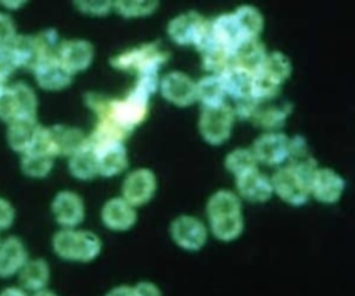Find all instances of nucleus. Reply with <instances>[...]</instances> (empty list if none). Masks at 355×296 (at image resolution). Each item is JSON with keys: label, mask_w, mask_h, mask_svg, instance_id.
<instances>
[{"label": "nucleus", "mask_w": 355, "mask_h": 296, "mask_svg": "<svg viewBox=\"0 0 355 296\" xmlns=\"http://www.w3.org/2000/svg\"><path fill=\"white\" fill-rule=\"evenodd\" d=\"M158 1H115L116 11L123 17H141L153 13Z\"/></svg>", "instance_id": "36"}, {"label": "nucleus", "mask_w": 355, "mask_h": 296, "mask_svg": "<svg viewBox=\"0 0 355 296\" xmlns=\"http://www.w3.org/2000/svg\"><path fill=\"white\" fill-rule=\"evenodd\" d=\"M236 186L241 197L250 202H257V203L269 200V197L273 193L270 178L262 174L258 168L237 176Z\"/></svg>", "instance_id": "16"}, {"label": "nucleus", "mask_w": 355, "mask_h": 296, "mask_svg": "<svg viewBox=\"0 0 355 296\" xmlns=\"http://www.w3.org/2000/svg\"><path fill=\"white\" fill-rule=\"evenodd\" d=\"M69 171L75 178L92 179L98 174L97 154L92 146L86 145L69 158Z\"/></svg>", "instance_id": "27"}, {"label": "nucleus", "mask_w": 355, "mask_h": 296, "mask_svg": "<svg viewBox=\"0 0 355 296\" xmlns=\"http://www.w3.org/2000/svg\"><path fill=\"white\" fill-rule=\"evenodd\" d=\"M33 296H55V295L53 292H49V290H39Z\"/></svg>", "instance_id": "45"}, {"label": "nucleus", "mask_w": 355, "mask_h": 296, "mask_svg": "<svg viewBox=\"0 0 355 296\" xmlns=\"http://www.w3.org/2000/svg\"><path fill=\"white\" fill-rule=\"evenodd\" d=\"M19 272H21L19 274L21 285L25 289L36 290V292L42 290L46 286L50 277L49 265L42 258L26 261Z\"/></svg>", "instance_id": "28"}, {"label": "nucleus", "mask_w": 355, "mask_h": 296, "mask_svg": "<svg viewBox=\"0 0 355 296\" xmlns=\"http://www.w3.org/2000/svg\"><path fill=\"white\" fill-rule=\"evenodd\" d=\"M0 296H26L24 290H21L19 288H6Z\"/></svg>", "instance_id": "44"}, {"label": "nucleus", "mask_w": 355, "mask_h": 296, "mask_svg": "<svg viewBox=\"0 0 355 296\" xmlns=\"http://www.w3.org/2000/svg\"><path fill=\"white\" fill-rule=\"evenodd\" d=\"M212 233L223 242H230L239 238L244 229V220L243 215H236L223 220L209 221Z\"/></svg>", "instance_id": "34"}, {"label": "nucleus", "mask_w": 355, "mask_h": 296, "mask_svg": "<svg viewBox=\"0 0 355 296\" xmlns=\"http://www.w3.org/2000/svg\"><path fill=\"white\" fill-rule=\"evenodd\" d=\"M53 154L50 153L44 140V128H40L39 136L35 145L24 153L22 157V171L33 178L46 176L53 167Z\"/></svg>", "instance_id": "14"}, {"label": "nucleus", "mask_w": 355, "mask_h": 296, "mask_svg": "<svg viewBox=\"0 0 355 296\" xmlns=\"http://www.w3.org/2000/svg\"><path fill=\"white\" fill-rule=\"evenodd\" d=\"M258 71H262L263 74L283 83L291 74V63L290 58L282 51H273L266 56L262 67Z\"/></svg>", "instance_id": "31"}, {"label": "nucleus", "mask_w": 355, "mask_h": 296, "mask_svg": "<svg viewBox=\"0 0 355 296\" xmlns=\"http://www.w3.org/2000/svg\"><path fill=\"white\" fill-rule=\"evenodd\" d=\"M225 93L232 96L236 101L250 99L252 89V74L230 64L225 71L219 74Z\"/></svg>", "instance_id": "22"}, {"label": "nucleus", "mask_w": 355, "mask_h": 296, "mask_svg": "<svg viewBox=\"0 0 355 296\" xmlns=\"http://www.w3.org/2000/svg\"><path fill=\"white\" fill-rule=\"evenodd\" d=\"M11 46L15 50V54L18 57L19 67L35 69L43 60L53 58V57H49L47 50L39 35L15 36V39L11 42Z\"/></svg>", "instance_id": "19"}, {"label": "nucleus", "mask_w": 355, "mask_h": 296, "mask_svg": "<svg viewBox=\"0 0 355 296\" xmlns=\"http://www.w3.org/2000/svg\"><path fill=\"white\" fill-rule=\"evenodd\" d=\"M287 114L288 108H282L277 106H262L258 103L251 121L263 129H277L284 125Z\"/></svg>", "instance_id": "30"}, {"label": "nucleus", "mask_w": 355, "mask_h": 296, "mask_svg": "<svg viewBox=\"0 0 355 296\" xmlns=\"http://www.w3.org/2000/svg\"><path fill=\"white\" fill-rule=\"evenodd\" d=\"M173 240L186 250H200L207 242L205 225L196 217L180 215L171 224Z\"/></svg>", "instance_id": "9"}, {"label": "nucleus", "mask_w": 355, "mask_h": 296, "mask_svg": "<svg viewBox=\"0 0 355 296\" xmlns=\"http://www.w3.org/2000/svg\"><path fill=\"white\" fill-rule=\"evenodd\" d=\"M135 296H162L161 290L151 282H140L133 288Z\"/></svg>", "instance_id": "42"}, {"label": "nucleus", "mask_w": 355, "mask_h": 296, "mask_svg": "<svg viewBox=\"0 0 355 296\" xmlns=\"http://www.w3.org/2000/svg\"><path fill=\"white\" fill-rule=\"evenodd\" d=\"M345 189L344 179L331 168H318L311 183V195L322 203H336Z\"/></svg>", "instance_id": "15"}, {"label": "nucleus", "mask_w": 355, "mask_h": 296, "mask_svg": "<svg viewBox=\"0 0 355 296\" xmlns=\"http://www.w3.org/2000/svg\"><path fill=\"white\" fill-rule=\"evenodd\" d=\"M94 50L92 43L87 40H64L58 47V60L60 63L73 75L78 71L87 68L92 63Z\"/></svg>", "instance_id": "13"}, {"label": "nucleus", "mask_w": 355, "mask_h": 296, "mask_svg": "<svg viewBox=\"0 0 355 296\" xmlns=\"http://www.w3.org/2000/svg\"><path fill=\"white\" fill-rule=\"evenodd\" d=\"M251 151L258 163L265 165H280L290 156V139L280 132H269L259 136Z\"/></svg>", "instance_id": "7"}, {"label": "nucleus", "mask_w": 355, "mask_h": 296, "mask_svg": "<svg viewBox=\"0 0 355 296\" xmlns=\"http://www.w3.org/2000/svg\"><path fill=\"white\" fill-rule=\"evenodd\" d=\"M54 252L65 258L75 261H90L98 256L101 250V242L97 235L89 231L62 229L53 238Z\"/></svg>", "instance_id": "2"}, {"label": "nucleus", "mask_w": 355, "mask_h": 296, "mask_svg": "<svg viewBox=\"0 0 355 296\" xmlns=\"http://www.w3.org/2000/svg\"><path fill=\"white\" fill-rule=\"evenodd\" d=\"M161 93L171 103L186 107L197 99L196 83L183 72H169L161 79Z\"/></svg>", "instance_id": "12"}, {"label": "nucleus", "mask_w": 355, "mask_h": 296, "mask_svg": "<svg viewBox=\"0 0 355 296\" xmlns=\"http://www.w3.org/2000/svg\"><path fill=\"white\" fill-rule=\"evenodd\" d=\"M26 263V252L18 238H8L0 245V277H11Z\"/></svg>", "instance_id": "25"}, {"label": "nucleus", "mask_w": 355, "mask_h": 296, "mask_svg": "<svg viewBox=\"0 0 355 296\" xmlns=\"http://www.w3.org/2000/svg\"><path fill=\"white\" fill-rule=\"evenodd\" d=\"M0 118L7 122L18 118V104L11 88H6L0 93Z\"/></svg>", "instance_id": "37"}, {"label": "nucleus", "mask_w": 355, "mask_h": 296, "mask_svg": "<svg viewBox=\"0 0 355 296\" xmlns=\"http://www.w3.org/2000/svg\"><path fill=\"white\" fill-rule=\"evenodd\" d=\"M266 56V49L258 38L247 39L232 53V64L254 75L262 67Z\"/></svg>", "instance_id": "23"}, {"label": "nucleus", "mask_w": 355, "mask_h": 296, "mask_svg": "<svg viewBox=\"0 0 355 296\" xmlns=\"http://www.w3.org/2000/svg\"><path fill=\"white\" fill-rule=\"evenodd\" d=\"M197 99L204 104V107H214L223 104L225 89L222 86L219 75H208L201 78L196 83Z\"/></svg>", "instance_id": "29"}, {"label": "nucleus", "mask_w": 355, "mask_h": 296, "mask_svg": "<svg viewBox=\"0 0 355 296\" xmlns=\"http://www.w3.org/2000/svg\"><path fill=\"white\" fill-rule=\"evenodd\" d=\"M33 71L40 88L47 90L64 89L72 81V74L60 63L58 57L43 60Z\"/></svg>", "instance_id": "18"}, {"label": "nucleus", "mask_w": 355, "mask_h": 296, "mask_svg": "<svg viewBox=\"0 0 355 296\" xmlns=\"http://www.w3.org/2000/svg\"><path fill=\"white\" fill-rule=\"evenodd\" d=\"M318 168L313 157L302 163L288 164L279 168L270 176L273 192L288 204L301 206L306 203L311 196L312 178Z\"/></svg>", "instance_id": "1"}, {"label": "nucleus", "mask_w": 355, "mask_h": 296, "mask_svg": "<svg viewBox=\"0 0 355 296\" xmlns=\"http://www.w3.org/2000/svg\"><path fill=\"white\" fill-rule=\"evenodd\" d=\"M207 215L209 221L243 215L240 199L230 190H218L207 203Z\"/></svg>", "instance_id": "26"}, {"label": "nucleus", "mask_w": 355, "mask_h": 296, "mask_svg": "<svg viewBox=\"0 0 355 296\" xmlns=\"http://www.w3.org/2000/svg\"><path fill=\"white\" fill-rule=\"evenodd\" d=\"M169 58V53L164 50L158 42L143 44L137 49L123 51L114 57L111 64L119 69H133L139 75L157 74L158 68Z\"/></svg>", "instance_id": "4"}, {"label": "nucleus", "mask_w": 355, "mask_h": 296, "mask_svg": "<svg viewBox=\"0 0 355 296\" xmlns=\"http://www.w3.org/2000/svg\"><path fill=\"white\" fill-rule=\"evenodd\" d=\"M233 122L234 110L223 103L214 107H204L200 115L198 128L205 142L220 145L229 139Z\"/></svg>", "instance_id": "5"}, {"label": "nucleus", "mask_w": 355, "mask_h": 296, "mask_svg": "<svg viewBox=\"0 0 355 296\" xmlns=\"http://www.w3.org/2000/svg\"><path fill=\"white\" fill-rule=\"evenodd\" d=\"M15 26L12 19L0 13V44H8L15 39Z\"/></svg>", "instance_id": "39"}, {"label": "nucleus", "mask_w": 355, "mask_h": 296, "mask_svg": "<svg viewBox=\"0 0 355 296\" xmlns=\"http://www.w3.org/2000/svg\"><path fill=\"white\" fill-rule=\"evenodd\" d=\"M157 181L154 174L147 168L132 171L123 181L122 196L132 206L146 204L154 195Z\"/></svg>", "instance_id": "10"}, {"label": "nucleus", "mask_w": 355, "mask_h": 296, "mask_svg": "<svg viewBox=\"0 0 355 296\" xmlns=\"http://www.w3.org/2000/svg\"><path fill=\"white\" fill-rule=\"evenodd\" d=\"M11 89L15 94L17 104H18V118L19 117L35 118L36 117L37 100H36V96H35L33 90L22 82L11 86Z\"/></svg>", "instance_id": "35"}, {"label": "nucleus", "mask_w": 355, "mask_h": 296, "mask_svg": "<svg viewBox=\"0 0 355 296\" xmlns=\"http://www.w3.org/2000/svg\"><path fill=\"white\" fill-rule=\"evenodd\" d=\"M94 151L97 154L98 174L103 176L118 175L128 165V154L122 142L101 146Z\"/></svg>", "instance_id": "24"}, {"label": "nucleus", "mask_w": 355, "mask_h": 296, "mask_svg": "<svg viewBox=\"0 0 355 296\" xmlns=\"http://www.w3.org/2000/svg\"><path fill=\"white\" fill-rule=\"evenodd\" d=\"M55 220L64 227H75L82 222L85 215L82 199L69 190L60 192L51 204Z\"/></svg>", "instance_id": "17"}, {"label": "nucleus", "mask_w": 355, "mask_h": 296, "mask_svg": "<svg viewBox=\"0 0 355 296\" xmlns=\"http://www.w3.org/2000/svg\"><path fill=\"white\" fill-rule=\"evenodd\" d=\"M14 221V208L12 206L4 200L0 199V229L8 228Z\"/></svg>", "instance_id": "41"}, {"label": "nucleus", "mask_w": 355, "mask_h": 296, "mask_svg": "<svg viewBox=\"0 0 355 296\" xmlns=\"http://www.w3.org/2000/svg\"><path fill=\"white\" fill-rule=\"evenodd\" d=\"M101 218L110 229L126 231L136 222V211L123 197H115L104 204Z\"/></svg>", "instance_id": "20"}, {"label": "nucleus", "mask_w": 355, "mask_h": 296, "mask_svg": "<svg viewBox=\"0 0 355 296\" xmlns=\"http://www.w3.org/2000/svg\"><path fill=\"white\" fill-rule=\"evenodd\" d=\"M209 26L202 15L196 11H189L175 17L168 25V33L178 44L197 46L205 36Z\"/></svg>", "instance_id": "6"}, {"label": "nucleus", "mask_w": 355, "mask_h": 296, "mask_svg": "<svg viewBox=\"0 0 355 296\" xmlns=\"http://www.w3.org/2000/svg\"><path fill=\"white\" fill-rule=\"evenodd\" d=\"M40 125H37L36 118H29V117H19L15 118L14 121L10 122V128L7 132V139L10 146L15 151L25 153L28 151L36 142L39 132H40Z\"/></svg>", "instance_id": "21"}, {"label": "nucleus", "mask_w": 355, "mask_h": 296, "mask_svg": "<svg viewBox=\"0 0 355 296\" xmlns=\"http://www.w3.org/2000/svg\"><path fill=\"white\" fill-rule=\"evenodd\" d=\"M76 6L87 14L92 15H103L108 13L111 3L110 1H76Z\"/></svg>", "instance_id": "40"}, {"label": "nucleus", "mask_w": 355, "mask_h": 296, "mask_svg": "<svg viewBox=\"0 0 355 296\" xmlns=\"http://www.w3.org/2000/svg\"><path fill=\"white\" fill-rule=\"evenodd\" d=\"M107 296H135V293H133V288L122 285V286H116L112 290H110L107 293Z\"/></svg>", "instance_id": "43"}, {"label": "nucleus", "mask_w": 355, "mask_h": 296, "mask_svg": "<svg viewBox=\"0 0 355 296\" xmlns=\"http://www.w3.org/2000/svg\"><path fill=\"white\" fill-rule=\"evenodd\" d=\"M44 140L53 156H72L87 142L82 131L64 125L44 128Z\"/></svg>", "instance_id": "8"}, {"label": "nucleus", "mask_w": 355, "mask_h": 296, "mask_svg": "<svg viewBox=\"0 0 355 296\" xmlns=\"http://www.w3.org/2000/svg\"><path fill=\"white\" fill-rule=\"evenodd\" d=\"M257 158L254 153L248 149H236L230 151L225 158L226 168L234 174V176H240L245 172H250L257 168Z\"/></svg>", "instance_id": "33"}, {"label": "nucleus", "mask_w": 355, "mask_h": 296, "mask_svg": "<svg viewBox=\"0 0 355 296\" xmlns=\"http://www.w3.org/2000/svg\"><path fill=\"white\" fill-rule=\"evenodd\" d=\"M18 67H19L18 57L11 43L0 44V74L7 78Z\"/></svg>", "instance_id": "38"}, {"label": "nucleus", "mask_w": 355, "mask_h": 296, "mask_svg": "<svg viewBox=\"0 0 355 296\" xmlns=\"http://www.w3.org/2000/svg\"><path fill=\"white\" fill-rule=\"evenodd\" d=\"M209 22L214 42L230 53H233L244 40L248 39L234 13L222 14Z\"/></svg>", "instance_id": "11"}, {"label": "nucleus", "mask_w": 355, "mask_h": 296, "mask_svg": "<svg viewBox=\"0 0 355 296\" xmlns=\"http://www.w3.org/2000/svg\"><path fill=\"white\" fill-rule=\"evenodd\" d=\"M234 15L237 17L245 36L248 39H255L263 29V17L262 14L252 6H240Z\"/></svg>", "instance_id": "32"}, {"label": "nucleus", "mask_w": 355, "mask_h": 296, "mask_svg": "<svg viewBox=\"0 0 355 296\" xmlns=\"http://www.w3.org/2000/svg\"><path fill=\"white\" fill-rule=\"evenodd\" d=\"M150 94L135 86V89L125 97L119 100H111L104 97L103 107L107 114L126 132H130L136 125H139L147 115Z\"/></svg>", "instance_id": "3"}]
</instances>
